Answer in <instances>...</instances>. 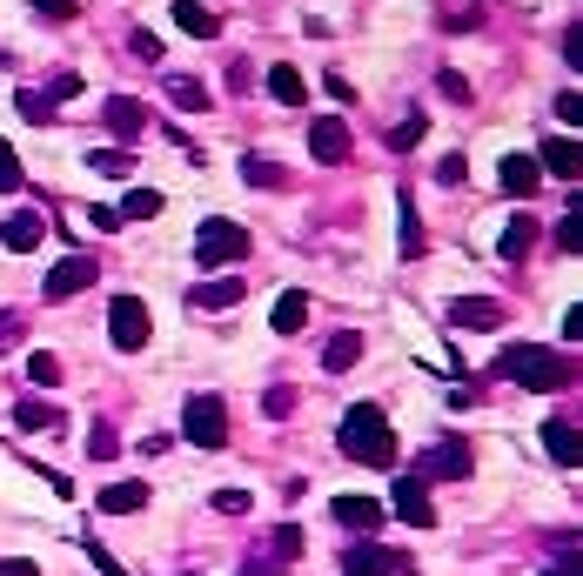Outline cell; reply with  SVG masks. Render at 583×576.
<instances>
[{
	"instance_id": "6da1fadb",
	"label": "cell",
	"mask_w": 583,
	"mask_h": 576,
	"mask_svg": "<svg viewBox=\"0 0 583 576\" xmlns=\"http://www.w3.org/2000/svg\"><path fill=\"white\" fill-rule=\"evenodd\" d=\"M342 456L349 463H369V469H396V429H389V416H382L376 402H362V409H349L342 416Z\"/></svg>"
},
{
	"instance_id": "7a4b0ae2",
	"label": "cell",
	"mask_w": 583,
	"mask_h": 576,
	"mask_svg": "<svg viewBox=\"0 0 583 576\" xmlns=\"http://www.w3.org/2000/svg\"><path fill=\"white\" fill-rule=\"evenodd\" d=\"M496 376L523 382V389H543V396H557L577 382V362H563L557 349H537V342H523V349H503L496 355Z\"/></svg>"
},
{
	"instance_id": "3957f363",
	"label": "cell",
	"mask_w": 583,
	"mask_h": 576,
	"mask_svg": "<svg viewBox=\"0 0 583 576\" xmlns=\"http://www.w3.org/2000/svg\"><path fill=\"white\" fill-rule=\"evenodd\" d=\"M242 255H248V228L242 222H222V215H215V222L195 228V262L202 268H235Z\"/></svg>"
},
{
	"instance_id": "277c9868",
	"label": "cell",
	"mask_w": 583,
	"mask_h": 576,
	"mask_svg": "<svg viewBox=\"0 0 583 576\" xmlns=\"http://www.w3.org/2000/svg\"><path fill=\"white\" fill-rule=\"evenodd\" d=\"M148 329H155V322H148V302H141V295H114L108 302V342L121 355L148 349Z\"/></svg>"
},
{
	"instance_id": "5b68a950",
	"label": "cell",
	"mask_w": 583,
	"mask_h": 576,
	"mask_svg": "<svg viewBox=\"0 0 583 576\" xmlns=\"http://www.w3.org/2000/svg\"><path fill=\"white\" fill-rule=\"evenodd\" d=\"M181 436L202 449H222L228 443V402L222 396H188V409H181Z\"/></svg>"
},
{
	"instance_id": "8992f818",
	"label": "cell",
	"mask_w": 583,
	"mask_h": 576,
	"mask_svg": "<svg viewBox=\"0 0 583 576\" xmlns=\"http://www.w3.org/2000/svg\"><path fill=\"white\" fill-rule=\"evenodd\" d=\"M470 469H476V449L449 436V443H436V449L416 456V483H463Z\"/></svg>"
},
{
	"instance_id": "52a82bcc",
	"label": "cell",
	"mask_w": 583,
	"mask_h": 576,
	"mask_svg": "<svg viewBox=\"0 0 583 576\" xmlns=\"http://www.w3.org/2000/svg\"><path fill=\"white\" fill-rule=\"evenodd\" d=\"M94 275H101V262H94V255H61V262L47 268L41 295H47V302H68V295H81V288H94Z\"/></svg>"
},
{
	"instance_id": "ba28073f",
	"label": "cell",
	"mask_w": 583,
	"mask_h": 576,
	"mask_svg": "<svg viewBox=\"0 0 583 576\" xmlns=\"http://www.w3.org/2000/svg\"><path fill=\"white\" fill-rule=\"evenodd\" d=\"M342 570H349V576H409V556L376 550V543H356V550L342 556Z\"/></svg>"
},
{
	"instance_id": "9c48e42d",
	"label": "cell",
	"mask_w": 583,
	"mask_h": 576,
	"mask_svg": "<svg viewBox=\"0 0 583 576\" xmlns=\"http://www.w3.org/2000/svg\"><path fill=\"white\" fill-rule=\"evenodd\" d=\"M449 322H456V329H503V322H510V309H503L496 295H463V302L449 309Z\"/></svg>"
},
{
	"instance_id": "30bf717a",
	"label": "cell",
	"mask_w": 583,
	"mask_h": 576,
	"mask_svg": "<svg viewBox=\"0 0 583 576\" xmlns=\"http://www.w3.org/2000/svg\"><path fill=\"white\" fill-rule=\"evenodd\" d=\"M543 449H550V463H557V469H577V463H583V436H577V422L550 416V422H543Z\"/></svg>"
},
{
	"instance_id": "8fae6325",
	"label": "cell",
	"mask_w": 583,
	"mask_h": 576,
	"mask_svg": "<svg viewBox=\"0 0 583 576\" xmlns=\"http://www.w3.org/2000/svg\"><path fill=\"white\" fill-rule=\"evenodd\" d=\"M309 155L322 161V168H342V161H349V128H342V121H309Z\"/></svg>"
},
{
	"instance_id": "7c38bea8",
	"label": "cell",
	"mask_w": 583,
	"mask_h": 576,
	"mask_svg": "<svg viewBox=\"0 0 583 576\" xmlns=\"http://www.w3.org/2000/svg\"><path fill=\"white\" fill-rule=\"evenodd\" d=\"M537 175H543V168L530 155H503V168H496V181H503V195H510V201L537 195Z\"/></svg>"
},
{
	"instance_id": "4fadbf2b",
	"label": "cell",
	"mask_w": 583,
	"mask_h": 576,
	"mask_svg": "<svg viewBox=\"0 0 583 576\" xmlns=\"http://www.w3.org/2000/svg\"><path fill=\"white\" fill-rule=\"evenodd\" d=\"M0 242L14 248V255H27V248L47 242V222L34 215V208H21V215H7V228H0Z\"/></svg>"
},
{
	"instance_id": "5bb4252c",
	"label": "cell",
	"mask_w": 583,
	"mask_h": 576,
	"mask_svg": "<svg viewBox=\"0 0 583 576\" xmlns=\"http://www.w3.org/2000/svg\"><path fill=\"white\" fill-rule=\"evenodd\" d=\"M356 362H362V329H336L329 349H322V369H329V376H349Z\"/></svg>"
},
{
	"instance_id": "9a60e30c",
	"label": "cell",
	"mask_w": 583,
	"mask_h": 576,
	"mask_svg": "<svg viewBox=\"0 0 583 576\" xmlns=\"http://www.w3.org/2000/svg\"><path fill=\"white\" fill-rule=\"evenodd\" d=\"M336 523H342V530L376 536L382 530V503H369V496H336Z\"/></svg>"
},
{
	"instance_id": "2e32d148",
	"label": "cell",
	"mask_w": 583,
	"mask_h": 576,
	"mask_svg": "<svg viewBox=\"0 0 583 576\" xmlns=\"http://www.w3.org/2000/svg\"><path fill=\"white\" fill-rule=\"evenodd\" d=\"M235 302H242V282H235V275H228V282H202L195 295H188L195 315H222V309H235Z\"/></svg>"
},
{
	"instance_id": "e0dca14e",
	"label": "cell",
	"mask_w": 583,
	"mask_h": 576,
	"mask_svg": "<svg viewBox=\"0 0 583 576\" xmlns=\"http://www.w3.org/2000/svg\"><path fill=\"white\" fill-rule=\"evenodd\" d=\"M396 516H403V523H416V530H423V523H436V510H429V489L416 483V476H403V483H396Z\"/></svg>"
},
{
	"instance_id": "ac0fdd59",
	"label": "cell",
	"mask_w": 583,
	"mask_h": 576,
	"mask_svg": "<svg viewBox=\"0 0 583 576\" xmlns=\"http://www.w3.org/2000/svg\"><path fill=\"white\" fill-rule=\"evenodd\" d=\"M275 335H302L309 329V295H302V288H282V302H275Z\"/></svg>"
},
{
	"instance_id": "d6986e66",
	"label": "cell",
	"mask_w": 583,
	"mask_h": 576,
	"mask_svg": "<svg viewBox=\"0 0 583 576\" xmlns=\"http://www.w3.org/2000/svg\"><path fill=\"white\" fill-rule=\"evenodd\" d=\"M537 168H550L557 181H577V141H570V134H550L543 155H537Z\"/></svg>"
},
{
	"instance_id": "ffe728a7",
	"label": "cell",
	"mask_w": 583,
	"mask_h": 576,
	"mask_svg": "<svg viewBox=\"0 0 583 576\" xmlns=\"http://www.w3.org/2000/svg\"><path fill=\"white\" fill-rule=\"evenodd\" d=\"M94 503H101L108 516H135V510H148V483H108Z\"/></svg>"
},
{
	"instance_id": "44dd1931",
	"label": "cell",
	"mask_w": 583,
	"mask_h": 576,
	"mask_svg": "<svg viewBox=\"0 0 583 576\" xmlns=\"http://www.w3.org/2000/svg\"><path fill=\"white\" fill-rule=\"evenodd\" d=\"M175 27H181V34H195V41H215V34H222V21L208 14L202 0H175Z\"/></svg>"
},
{
	"instance_id": "7402d4cb",
	"label": "cell",
	"mask_w": 583,
	"mask_h": 576,
	"mask_svg": "<svg viewBox=\"0 0 583 576\" xmlns=\"http://www.w3.org/2000/svg\"><path fill=\"white\" fill-rule=\"evenodd\" d=\"M269 94L282 101V108H302V101H309V81H302L289 61H275V67H269Z\"/></svg>"
},
{
	"instance_id": "603a6c76",
	"label": "cell",
	"mask_w": 583,
	"mask_h": 576,
	"mask_svg": "<svg viewBox=\"0 0 583 576\" xmlns=\"http://www.w3.org/2000/svg\"><path fill=\"white\" fill-rule=\"evenodd\" d=\"M14 429H27V436H34V429H61V409H54V402H41V396H27V402H14Z\"/></svg>"
},
{
	"instance_id": "cb8c5ba5",
	"label": "cell",
	"mask_w": 583,
	"mask_h": 576,
	"mask_svg": "<svg viewBox=\"0 0 583 576\" xmlns=\"http://www.w3.org/2000/svg\"><path fill=\"white\" fill-rule=\"evenodd\" d=\"M101 114H108L114 134H141V121H148V108H141L135 94H108V108H101Z\"/></svg>"
},
{
	"instance_id": "d4e9b609",
	"label": "cell",
	"mask_w": 583,
	"mask_h": 576,
	"mask_svg": "<svg viewBox=\"0 0 583 576\" xmlns=\"http://www.w3.org/2000/svg\"><path fill=\"white\" fill-rule=\"evenodd\" d=\"M161 94H168L181 114H202V108H208V88L195 81V74H168V88H161Z\"/></svg>"
},
{
	"instance_id": "484cf974",
	"label": "cell",
	"mask_w": 583,
	"mask_h": 576,
	"mask_svg": "<svg viewBox=\"0 0 583 576\" xmlns=\"http://www.w3.org/2000/svg\"><path fill=\"white\" fill-rule=\"evenodd\" d=\"M537 248V222L530 215H510V228H503V262H523Z\"/></svg>"
},
{
	"instance_id": "4316f807",
	"label": "cell",
	"mask_w": 583,
	"mask_h": 576,
	"mask_svg": "<svg viewBox=\"0 0 583 576\" xmlns=\"http://www.w3.org/2000/svg\"><path fill=\"white\" fill-rule=\"evenodd\" d=\"M121 222H148V215H161V188H128V201L114 208Z\"/></svg>"
},
{
	"instance_id": "83f0119b",
	"label": "cell",
	"mask_w": 583,
	"mask_h": 576,
	"mask_svg": "<svg viewBox=\"0 0 583 576\" xmlns=\"http://www.w3.org/2000/svg\"><path fill=\"white\" fill-rule=\"evenodd\" d=\"M242 175L255 181V188H289V168H275V161H262V155H248Z\"/></svg>"
},
{
	"instance_id": "f1b7e54d",
	"label": "cell",
	"mask_w": 583,
	"mask_h": 576,
	"mask_svg": "<svg viewBox=\"0 0 583 576\" xmlns=\"http://www.w3.org/2000/svg\"><path fill=\"white\" fill-rule=\"evenodd\" d=\"M403 255H423V222H416V195H403Z\"/></svg>"
},
{
	"instance_id": "f546056e",
	"label": "cell",
	"mask_w": 583,
	"mask_h": 576,
	"mask_svg": "<svg viewBox=\"0 0 583 576\" xmlns=\"http://www.w3.org/2000/svg\"><path fill=\"white\" fill-rule=\"evenodd\" d=\"M557 248L563 255H583V208H570V215L557 222Z\"/></svg>"
},
{
	"instance_id": "4dcf8cb0",
	"label": "cell",
	"mask_w": 583,
	"mask_h": 576,
	"mask_svg": "<svg viewBox=\"0 0 583 576\" xmlns=\"http://www.w3.org/2000/svg\"><path fill=\"white\" fill-rule=\"evenodd\" d=\"M114 449H121V436H114L108 422H94V429H88V456H94V463H108Z\"/></svg>"
},
{
	"instance_id": "1f68e13d",
	"label": "cell",
	"mask_w": 583,
	"mask_h": 576,
	"mask_svg": "<svg viewBox=\"0 0 583 576\" xmlns=\"http://www.w3.org/2000/svg\"><path fill=\"white\" fill-rule=\"evenodd\" d=\"M21 161H14V148H7V141H0V195H21Z\"/></svg>"
},
{
	"instance_id": "d6a6232c",
	"label": "cell",
	"mask_w": 583,
	"mask_h": 576,
	"mask_svg": "<svg viewBox=\"0 0 583 576\" xmlns=\"http://www.w3.org/2000/svg\"><path fill=\"white\" fill-rule=\"evenodd\" d=\"M94 168H101V175H135V155H128V148H101Z\"/></svg>"
},
{
	"instance_id": "836d02e7",
	"label": "cell",
	"mask_w": 583,
	"mask_h": 576,
	"mask_svg": "<svg viewBox=\"0 0 583 576\" xmlns=\"http://www.w3.org/2000/svg\"><path fill=\"white\" fill-rule=\"evenodd\" d=\"M27 376H34V382H41V389H54V382H61V362H54V355H27Z\"/></svg>"
},
{
	"instance_id": "e575fe53",
	"label": "cell",
	"mask_w": 583,
	"mask_h": 576,
	"mask_svg": "<svg viewBox=\"0 0 583 576\" xmlns=\"http://www.w3.org/2000/svg\"><path fill=\"white\" fill-rule=\"evenodd\" d=\"M21 335H27V315H21V309H0V355L14 349Z\"/></svg>"
},
{
	"instance_id": "d590c367",
	"label": "cell",
	"mask_w": 583,
	"mask_h": 576,
	"mask_svg": "<svg viewBox=\"0 0 583 576\" xmlns=\"http://www.w3.org/2000/svg\"><path fill=\"white\" fill-rule=\"evenodd\" d=\"M295 556H302V530L282 523V530H275V563H295Z\"/></svg>"
},
{
	"instance_id": "8d00e7d4",
	"label": "cell",
	"mask_w": 583,
	"mask_h": 576,
	"mask_svg": "<svg viewBox=\"0 0 583 576\" xmlns=\"http://www.w3.org/2000/svg\"><path fill=\"white\" fill-rule=\"evenodd\" d=\"M215 510H222V516H248V510H255V496H248V489H222Z\"/></svg>"
},
{
	"instance_id": "74e56055",
	"label": "cell",
	"mask_w": 583,
	"mask_h": 576,
	"mask_svg": "<svg viewBox=\"0 0 583 576\" xmlns=\"http://www.w3.org/2000/svg\"><path fill=\"white\" fill-rule=\"evenodd\" d=\"M463 175H470V155H443V161H436V181H443V188H456Z\"/></svg>"
},
{
	"instance_id": "f35d334b",
	"label": "cell",
	"mask_w": 583,
	"mask_h": 576,
	"mask_svg": "<svg viewBox=\"0 0 583 576\" xmlns=\"http://www.w3.org/2000/svg\"><path fill=\"white\" fill-rule=\"evenodd\" d=\"M416 141H423V114H409L403 128L389 134V148H396V155H403V148H416Z\"/></svg>"
},
{
	"instance_id": "ab89813d",
	"label": "cell",
	"mask_w": 583,
	"mask_h": 576,
	"mask_svg": "<svg viewBox=\"0 0 583 576\" xmlns=\"http://www.w3.org/2000/svg\"><path fill=\"white\" fill-rule=\"evenodd\" d=\"M21 114H27V121H54V101L34 88V94H21Z\"/></svg>"
},
{
	"instance_id": "60d3db41",
	"label": "cell",
	"mask_w": 583,
	"mask_h": 576,
	"mask_svg": "<svg viewBox=\"0 0 583 576\" xmlns=\"http://www.w3.org/2000/svg\"><path fill=\"white\" fill-rule=\"evenodd\" d=\"M68 94H81V74H54V81H47V101H54V108H61Z\"/></svg>"
},
{
	"instance_id": "b9f144b4",
	"label": "cell",
	"mask_w": 583,
	"mask_h": 576,
	"mask_svg": "<svg viewBox=\"0 0 583 576\" xmlns=\"http://www.w3.org/2000/svg\"><path fill=\"white\" fill-rule=\"evenodd\" d=\"M436 88H443L449 101H470V81H463V74H456V67H443V74H436Z\"/></svg>"
},
{
	"instance_id": "7bdbcfd3",
	"label": "cell",
	"mask_w": 583,
	"mask_h": 576,
	"mask_svg": "<svg viewBox=\"0 0 583 576\" xmlns=\"http://www.w3.org/2000/svg\"><path fill=\"white\" fill-rule=\"evenodd\" d=\"M128 54H135V61H161V41L155 34H128Z\"/></svg>"
},
{
	"instance_id": "ee69618b",
	"label": "cell",
	"mask_w": 583,
	"mask_h": 576,
	"mask_svg": "<svg viewBox=\"0 0 583 576\" xmlns=\"http://www.w3.org/2000/svg\"><path fill=\"white\" fill-rule=\"evenodd\" d=\"M41 21H74V0H34Z\"/></svg>"
},
{
	"instance_id": "f6af8a7d",
	"label": "cell",
	"mask_w": 583,
	"mask_h": 576,
	"mask_svg": "<svg viewBox=\"0 0 583 576\" xmlns=\"http://www.w3.org/2000/svg\"><path fill=\"white\" fill-rule=\"evenodd\" d=\"M88 556H94V570H101V576H128V570H121V563H114L108 550H101V543H94V536H88Z\"/></svg>"
},
{
	"instance_id": "bcb514c9",
	"label": "cell",
	"mask_w": 583,
	"mask_h": 576,
	"mask_svg": "<svg viewBox=\"0 0 583 576\" xmlns=\"http://www.w3.org/2000/svg\"><path fill=\"white\" fill-rule=\"evenodd\" d=\"M88 222H94V235H114V228H121V215H114V208H88Z\"/></svg>"
},
{
	"instance_id": "7dc6e473",
	"label": "cell",
	"mask_w": 583,
	"mask_h": 576,
	"mask_svg": "<svg viewBox=\"0 0 583 576\" xmlns=\"http://www.w3.org/2000/svg\"><path fill=\"white\" fill-rule=\"evenodd\" d=\"M262 409H269V416H289V409H295V389H269V402H262Z\"/></svg>"
},
{
	"instance_id": "c3c4849f",
	"label": "cell",
	"mask_w": 583,
	"mask_h": 576,
	"mask_svg": "<svg viewBox=\"0 0 583 576\" xmlns=\"http://www.w3.org/2000/svg\"><path fill=\"white\" fill-rule=\"evenodd\" d=\"M557 121H583V94H557Z\"/></svg>"
},
{
	"instance_id": "681fc988",
	"label": "cell",
	"mask_w": 583,
	"mask_h": 576,
	"mask_svg": "<svg viewBox=\"0 0 583 576\" xmlns=\"http://www.w3.org/2000/svg\"><path fill=\"white\" fill-rule=\"evenodd\" d=\"M563 61L583 67V27H570V41H563Z\"/></svg>"
},
{
	"instance_id": "f907efd6",
	"label": "cell",
	"mask_w": 583,
	"mask_h": 576,
	"mask_svg": "<svg viewBox=\"0 0 583 576\" xmlns=\"http://www.w3.org/2000/svg\"><path fill=\"white\" fill-rule=\"evenodd\" d=\"M0 576H41V570H34L27 556H7V563H0Z\"/></svg>"
},
{
	"instance_id": "816d5d0a",
	"label": "cell",
	"mask_w": 583,
	"mask_h": 576,
	"mask_svg": "<svg viewBox=\"0 0 583 576\" xmlns=\"http://www.w3.org/2000/svg\"><path fill=\"white\" fill-rule=\"evenodd\" d=\"M242 576H282V563H275V556H255V563H248Z\"/></svg>"
},
{
	"instance_id": "f5cc1de1",
	"label": "cell",
	"mask_w": 583,
	"mask_h": 576,
	"mask_svg": "<svg viewBox=\"0 0 583 576\" xmlns=\"http://www.w3.org/2000/svg\"><path fill=\"white\" fill-rule=\"evenodd\" d=\"M543 576H577V563H570V556H563V563H550V570Z\"/></svg>"
}]
</instances>
